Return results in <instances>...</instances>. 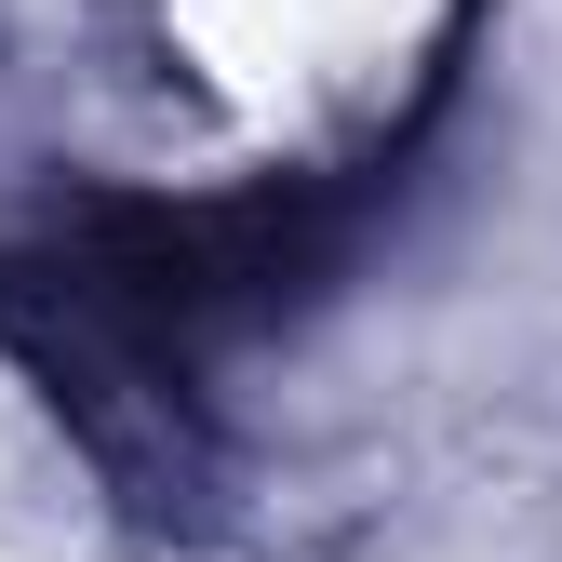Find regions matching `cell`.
<instances>
[{
  "label": "cell",
  "mask_w": 562,
  "mask_h": 562,
  "mask_svg": "<svg viewBox=\"0 0 562 562\" xmlns=\"http://www.w3.org/2000/svg\"><path fill=\"white\" fill-rule=\"evenodd\" d=\"M456 94V54L415 81V108L348 161H295V175H241L201 201H148V188H81L54 228H27L0 255V348L54 389V415L121 456V429H175L201 402V375L241 335L295 322L322 281L362 255V228L402 201L415 148Z\"/></svg>",
  "instance_id": "obj_1"
}]
</instances>
